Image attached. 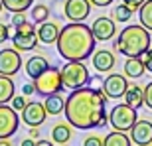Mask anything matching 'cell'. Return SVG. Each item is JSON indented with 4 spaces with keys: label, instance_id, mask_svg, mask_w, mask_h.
<instances>
[{
    "label": "cell",
    "instance_id": "6da1fadb",
    "mask_svg": "<svg viewBox=\"0 0 152 146\" xmlns=\"http://www.w3.org/2000/svg\"><path fill=\"white\" fill-rule=\"evenodd\" d=\"M107 95L99 89L79 87L69 93L65 99V118L71 126L79 130H89L95 126H105L109 123Z\"/></svg>",
    "mask_w": 152,
    "mask_h": 146
},
{
    "label": "cell",
    "instance_id": "7a4b0ae2",
    "mask_svg": "<svg viewBox=\"0 0 152 146\" xmlns=\"http://www.w3.org/2000/svg\"><path fill=\"white\" fill-rule=\"evenodd\" d=\"M57 51L67 61H85L95 51V36L83 22H69L57 36Z\"/></svg>",
    "mask_w": 152,
    "mask_h": 146
},
{
    "label": "cell",
    "instance_id": "3957f363",
    "mask_svg": "<svg viewBox=\"0 0 152 146\" xmlns=\"http://www.w3.org/2000/svg\"><path fill=\"white\" fill-rule=\"evenodd\" d=\"M150 30L144 26H126L118 34L115 47L126 57H140L146 50H150Z\"/></svg>",
    "mask_w": 152,
    "mask_h": 146
},
{
    "label": "cell",
    "instance_id": "277c9868",
    "mask_svg": "<svg viewBox=\"0 0 152 146\" xmlns=\"http://www.w3.org/2000/svg\"><path fill=\"white\" fill-rule=\"evenodd\" d=\"M61 81L65 89H79V87H85V85L91 81L89 69L85 67L83 61H67L61 69Z\"/></svg>",
    "mask_w": 152,
    "mask_h": 146
},
{
    "label": "cell",
    "instance_id": "5b68a950",
    "mask_svg": "<svg viewBox=\"0 0 152 146\" xmlns=\"http://www.w3.org/2000/svg\"><path fill=\"white\" fill-rule=\"evenodd\" d=\"M138 120V115H136V109L130 107L129 103H121V105H115L109 112V123L115 130H123V132H129L132 128V124Z\"/></svg>",
    "mask_w": 152,
    "mask_h": 146
},
{
    "label": "cell",
    "instance_id": "8992f818",
    "mask_svg": "<svg viewBox=\"0 0 152 146\" xmlns=\"http://www.w3.org/2000/svg\"><path fill=\"white\" fill-rule=\"evenodd\" d=\"M34 87H36V93L42 97H48L51 93H59L63 89V81H61V71L59 67H48L42 75L34 79Z\"/></svg>",
    "mask_w": 152,
    "mask_h": 146
},
{
    "label": "cell",
    "instance_id": "52a82bcc",
    "mask_svg": "<svg viewBox=\"0 0 152 146\" xmlns=\"http://www.w3.org/2000/svg\"><path fill=\"white\" fill-rule=\"evenodd\" d=\"M38 32L30 22H24L22 26H18L14 36H12V45L20 51H30L34 50L36 44H38Z\"/></svg>",
    "mask_w": 152,
    "mask_h": 146
},
{
    "label": "cell",
    "instance_id": "ba28073f",
    "mask_svg": "<svg viewBox=\"0 0 152 146\" xmlns=\"http://www.w3.org/2000/svg\"><path fill=\"white\" fill-rule=\"evenodd\" d=\"M22 118L18 117V111L14 107L8 105H0V138H10L16 134L18 124Z\"/></svg>",
    "mask_w": 152,
    "mask_h": 146
},
{
    "label": "cell",
    "instance_id": "9c48e42d",
    "mask_svg": "<svg viewBox=\"0 0 152 146\" xmlns=\"http://www.w3.org/2000/svg\"><path fill=\"white\" fill-rule=\"evenodd\" d=\"M126 79L129 77L123 75V73H111L109 77H105V81H103V93L107 95V99H121V97H124L126 89L130 87Z\"/></svg>",
    "mask_w": 152,
    "mask_h": 146
},
{
    "label": "cell",
    "instance_id": "30bf717a",
    "mask_svg": "<svg viewBox=\"0 0 152 146\" xmlns=\"http://www.w3.org/2000/svg\"><path fill=\"white\" fill-rule=\"evenodd\" d=\"M22 67V55L16 47L0 50V75H16Z\"/></svg>",
    "mask_w": 152,
    "mask_h": 146
},
{
    "label": "cell",
    "instance_id": "8fae6325",
    "mask_svg": "<svg viewBox=\"0 0 152 146\" xmlns=\"http://www.w3.org/2000/svg\"><path fill=\"white\" fill-rule=\"evenodd\" d=\"M48 118V111H45L44 103L28 101V105L22 109V120L28 126H42Z\"/></svg>",
    "mask_w": 152,
    "mask_h": 146
},
{
    "label": "cell",
    "instance_id": "7c38bea8",
    "mask_svg": "<svg viewBox=\"0 0 152 146\" xmlns=\"http://www.w3.org/2000/svg\"><path fill=\"white\" fill-rule=\"evenodd\" d=\"M130 132V140L132 144H138V146H148L152 144V120H146V118H138L132 128L129 130Z\"/></svg>",
    "mask_w": 152,
    "mask_h": 146
},
{
    "label": "cell",
    "instance_id": "4fadbf2b",
    "mask_svg": "<svg viewBox=\"0 0 152 146\" xmlns=\"http://www.w3.org/2000/svg\"><path fill=\"white\" fill-rule=\"evenodd\" d=\"M91 14L89 0H67L65 2V18L71 22H83Z\"/></svg>",
    "mask_w": 152,
    "mask_h": 146
},
{
    "label": "cell",
    "instance_id": "5bb4252c",
    "mask_svg": "<svg viewBox=\"0 0 152 146\" xmlns=\"http://www.w3.org/2000/svg\"><path fill=\"white\" fill-rule=\"evenodd\" d=\"M91 32H93V36H95L97 42H109V39H113L115 34H117V26H115V22L111 20V18L101 16V18H97L95 22H93Z\"/></svg>",
    "mask_w": 152,
    "mask_h": 146
},
{
    "label": "cell",
    "instance_id": "9a60e30c",
    "mask_svg": "<svg viewBox=\"0 0 152 146\" xmlns=\"http://www.w3.org/2000/svg\"><path fill=\"white\" fill-rule=\"evenodd\" d=\"M91 59H93V67L99 73H109L115 67V53L109 50L95 51V55H91Z\"/></svg>",
    "mask_w": 152,
    "mask_h": 146
},
{
    "label": "cell",
    "instance_id": "2e32d148",
    "mask_svg": "<svg viewBox=\"0 0 152 146\" xmlns=\"http://www.w3.org/2000/svg\"><path fill=\"white\" fill-rule=\"evenodd\" d=\"M38 39L42 42V44L50 45V44H56L57 42V36H59V26H57L56 22H39L38 26Z\"/></svg>",
    "mask_w": 152,
    "mask_h": 146
},
{
    "label": "cell",
    "instance_id": "e0dca14e",
    "mask_svg": "<svg viewBox=\"0 0 152 146\" xmlns=\"http://www.w3.org/2000/svg\"><path fill=\"white\" fill-rule=\"evenodd\" d=\"M124 75L130 79H138L142 77L144 73H146V65L142 61V57H129L126 61H124V67H123Z\"/></svg>",
    "mask_w": 152,
    "mask_h": 146
},
{
    "label": "cell",
    "instance_id": "ac0fdd59",
    "mask_svg": "<svg viewBox=\"0 0 152 146\" xmlns=\"http://www.w3.org/2000/svg\"><path fill=\"white\" fill-rule=\"evenodd\" d=\"M48 67H50V63H48V59H45L44 55H34V57H30L28 61H26V75L32 77V79H36Z\"/></svg>",
    "mask_w": 152,
    "mask_h": 146
},
{
    "label": "cell",
    "instance_id": "d6986e66",
    "mask_svg": "<svg viewBox=\"0 0 152 146\" xmlns=\"http://www.w3.org/2000/svg\"><path fill=\"white\" fill-rule=\"evenodd\" d=\"M45 111H48V115H51V117H56V115H59V112L65 111V99H63L59 93H51V95L45 97Z\"/></svg>",
    "mask_w": 152,
    "mask_h": 146
},
{
    "label": "cell",
    "instance_id": "ffe728a7",
    "mask_svg": "<svg viewBox=\"0 0 152 146\" xmlns=\"http://www.w3.org/2000/svg\"><path fill=\"white\" fill-rule=\"evenodd\" d=\"M71 124H65V123H59L56 124L53 128H51V140H53V144H67L69 140H71Z\"/></svg>",
    "mask_w": 152,
    "mask_h": 146
},
{
    "label": "cell",
    "instance_id": "44dd1931",
    "mask_svg": "<svg viewBox=\"0 0 152 146\" xmlns=\"http://www.w3.org/2000/svg\"><path fill=\"white\" fill-rule=\"evenodd\" d=\"M16 95V87L10 75H0V105L10 103L12 97Z\"/></svg>",
    "mask_w": 152,
    "mask_h": 146
},
{
    "label": "cell",
    "instance_id": "7402d4cb",
    "mask_svg": "<svg viewBox=\"0 0 152 146\" xmlns=\"http://www.w3.org/2000/svg\"><path fill=\"white\" fill-rule=\"evenodd\" d=\"M124 103H129L130 107H142L144 105V89L142 87H138V85H130L129 89H126V93H124Z\"/></svg>",
    "mask_w": 152,
    "mask_h": 146
},
{
    "label": "cell",
    "instance_id": "603a6c76",
    "mask_svg": "<svg viewBox=\"0 0 152 146\" xmlns=\"http://www.w3.org/2000/svg\"><path fill=\"white\" fill-rule=\"evenodd\" d=\"M130 144H132L130 136H126V132H123V130H115V132L105 136V146H130Z\"/></svg>",
    "mask_w": 152,
    "mask_h": 146
},
{
    "label": "cell",
    "instance_id": "cb8c5ba5",
    "mask_svg": "<svg viewBox=\"0 0 152 146\" xmlns=\"http://www.w3.org/2000/svg\"><path fill=\"white\" fill-rule=\"evenodd\" d=\"M138 16H140V24L146 30L152 32V0H144L138 8Z\"/></svg>",
    "mask_w": 152,
    "mask_h": 146
},
{
    "label": "cell",
    "instance_id": "d4e9b609",
    "mask_svg": "<svg viewBox=\"0 0 152 146\" xmlns=\"http://www.w3.org/2000/svg\"><path fill=\"white\" fill-rule=\"evenodd\" d=\"M2 4L8 12H26L34 6V0H2Z\"/></svg>",
    "mask_w": 152,
    "mask_h": 146
},
{
    "label": "cell",
    "instance_id": "484cf974",
    "mask_svg": "<svg viewBox=\"0 0 152 146\" xmlns=\"http://www.w3.org/2000/svg\"><path fill=\"white\" fill-rule=\"evenodd\" d=\"M132 12H134V8L130 4H121V6H117L115 8V20L117 22H129L130 20V16H132Z\"/></svg>",
    "mask_w": 152,
    "mask_h": 146
},
{
    "label": "cell",
    "instance_id": "4316f807",
    "mask_svg": "<svg viewBox=\"0 0 152 146\" xmlns=\"http://www.w3.org/2000/svg\"><path fill=\"white\" fill-rule=\"evenodd\" d=\"M48 16H50V8H48L45 4H36V6H32V20H34L36 24L45 22V20H48Z\"/></svg>",
    "mask_w": 152,
    "mask_h": 146
},
{
    "label": "cell",
    "instance_id": "83f0119b",
    "mask_svg": "<svg viewBox=\"0 0 152 146\" xmlns=\"http://www.w3.org/2000/svg\"><path fill=\"white\" fill-rule=\"evenodd\" d=\"M26 105H28V99H26V95H14V97H12V107L16 109V111H22Z\"/></svg>",
    "mask_w": 152,
    "mask_h": 146
},
{
    "label": "cell",
    "instance_id": "f1b7e54d",
    "mask_svg": "<svg viewBox=\"0 0 152 146\" xmlns=\"http://www.w3.org/2000/svg\"><path fill=\"white\" fill-rule=\"evenodd\" d=\"M24 22H28V20H26V12H12V26H14V28L22 26Z\"/></svg>",
    "mask_w": 152,
    "mask_h": 146
},
{
    "label": "cell",
    "instance_id": "f546056e",
    "mask_svg": "<svg viewBox=\"0 0 152 146\" xmlns=\"http://www.w3.org/2000/svg\"><path fill=\"white\" fill-rule=\"evenodd\" d=\"M83 146H105V138L101 136H89L83 140Z\"/></svg>",
    "mask_w": 152,
    "mask_h": 146
},
{
    "label": "cell",
    "instance_id": "4dcf8cb0",
    "mask_svg": "<svg viewBox=\"0 0 152 146\" xmlns=\"http://www.w3.org/2000/svg\"><path fill=\"white\" fill-rule=\"evenodd\" d=\"M144 105L152 111V81L144 87Z\"/></svg>",
    "mask_w": 152,
    "mask_h": 146
},
{
    "label": "cell",
    "instance_id": "1f68e13d",
    "mask_svg": "<svg viewBox=\"0 0 152 146\" xmlns=\"http://www.w3.org/2000/svg\"><path fill=\"white\" fill-rule=\"evenodd\" d=\"M140 57H142V61H144V65H146V71L152 73V47H150V50H146Z\"/></svg>",
    "mask_w": 152,
    "mask_h": 146
},
{
    "label": "cell",
    "instance_id": "d6a6232c",
    "mask_svg": "<svg viewBox=\"0 0 152 146\" xmlns=\"http://www.w3.org/2000/svg\"><path fill=\"white\" fill-rule=\"evenodd\" d=\"M8 39H10V30H8V26H4L0 22V44H4Z\"/></svg>",
    "mask_w": 152,
    "mask_h": 146
},
{
    "label": "cell",
    "instance_id": "836d02e7",
    "mask_svg": "<svg viewBox=\"0 0 152 146\" xmlns=\"http://www.w3.org/2000/svg\"><path fill=\"white\" fill-rule=\"evenodd\" d=\"M93 6H97V8H107V6H111L115 2V0H89Z\"/></svg>",
    "mask_w": 152,
    "mask_h": 146
},
{
    "label": "cell",
    "instance_id": "e575fe53",
    "mask_svg": "<svg viewBox=\"0 0 152 146\" xmlns=\"http://www.w3.org/2000/svg\"><path fill=\"white\" fill-rule=\"evenodd\" d=\"M22 91H24V95L28 97V95H32V93L36 91V87H34V83H26V85L22 87Z\"/></svg>",
    "mask_w": 152,
    "mask_h": 146
},
{
    "label": "cell",
    "instance_id": "d590c367",
    "mask_svg": "<svg viewBox=\"0 0 152 146\" xmlns=\"http://www.w3.org/2000/svg\"><path fill=\"white\" fill-rule=\"evenodd\" d=\"M123 2H124V4H130L132 8H134V10H138V8H140V4L144 2V0H123Z\"/></svg>",
    "mask_w": 152,
    "mask_h": 146
},
{
    "label": "cell",
    "instance_id": "8d00e7d4",
    "mask_svg": "<svg viewBox=\"0 0 152 146\" xmlns=\"http://www.w3.org/2000/svg\"><path fill=\"white\" fill-rule=\"evenodd\" d=\"M28 136H32V138H38V136H39V126H30Z\"/></svg>",
    "mask_w": 152,
    "mask_h": 146
},
{
    "label": "cell",
    "instance_id": "74e56055",
    "mask_svg": "<svg viewBox=\"0 0 152 146\" xmlns=\"http://www.w3.org/2000/svg\"><path fill=\"white\" fill-rule=\"evenodd\" d=\"M34 138H26V140H22V146H34Z\"/></svg>",
    "mask_w": 152,
    "mask_h": 146
},
{
    "label": "cell",
    "instance_id": "f35d334b",
    "mask_svg": "<svg viewBox=\"0 0 152 146\" xmlns=\"http://www.w3.org/2000/svg\"><path fill=\"white\" fill-rule=\"evenodd\" d=\"M0 146H12L10 138H0Z\"/></svg>",
    "mask_w": 152,
    "mask_h": 146
},
{
    "label": "cell",
    "instance_id": "ab89813d",
    "mask_svg": "<svg viewBox=\"0 0 152 146\" xmlns=\"http://www.w3.org/2000/svg\"><path fill=\"white\" fill-rule=\"evenodd\" d=\"M36 144H38V146H51V142L50 140H38Z\"/></svg>",
    "mask_w": 152,
    "mask_h": 146
},
{
    "label": "cell",
    "instance_id": "60d3db41",
    "mask_svg": "<svg viewBox=\"0 0 152 146\" xmlns=\"http://www.w3.org/2000/svg\"><path fill=\"white\" fill-rule=\"evenodd\" d=\"M4 10V4H2V0H0V12Z\"/></svg>",
    "mask_w": 152,
    "mask_h": 146
}]
</instances>
